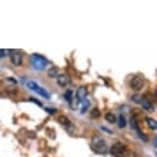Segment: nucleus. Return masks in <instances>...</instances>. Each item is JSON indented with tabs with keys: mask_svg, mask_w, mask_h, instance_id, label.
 Listing matches in <instances>:
<instances>
[{
	"mask_svg": "<svg viewBox=\"0 0 157 157\" xmlns=\"http://www.w3.org/2000/svg\"><path fill=\"white\" fill-rule=\"evenodd\" d=\"M92 147L94 152H97L99 154H107L108 152H110V149L107 147V144H106V141H104V139H102V137H97V136H94L92 140Z\"/></svg>",
	"mask_w": 157,
	"mask_h": 157,
	"instance_id": "obj_1",
	"label": "nucleus"
},
{
	"mask_svg": "<svg viewBox=\"0 0 157 157\" xmlns=\"http://www.w3.org/2000/svg\"><path fill=\"white\" fill-rule=\"evenodd\" d=\"M47 66V60L40 54H33L32 56V67L34 70H43Z\"/></svg>",
	"mask_w": 157,
	"mask_h": 157,
	"instance_id": "obj_2",
	"label": "nucleus"
},
{
	"mask_svg": "<svg viewBox=\"0 0 157 157\" xmlns=\"http://www.w3.org/2000/svg\"><path fill=\"white\" fill-rule=\"evenodd\" d=\"M110 153L116 157H124L127 154V149L121 143H114L113 146L110 147Z\"/></svg>",
	"mask_w": 157,
	"mask_h": 157,
	"instance_id": "obj_3",
	"label": "nucleus"
},
{
	"mask_svg": "<svg viewBox=\"0 0 157 157\" xmlns=\"http://www.w3.org/2000/svg\"><path fill=\"white\" fill-rule=\"evenodd\" d=\"M27 87H29L30 90H33V92L39 93V94H40L42 97H44V99H49V97H50V94H49V93L46 92V90H43V89H42V87L39 86V84H36L34 81H29V83H27Z\"/></svg>",
	"mask_w": 157,
	"mask_h": 157,
	"instance_id": "obj_4",
	"label": "nucleus"
},
{
	"mask_svg": "<svg viewBox=\"0 0 157 157\" xmlns=\"http://www.w3.org/2000/svg\"><path fill=\"white\" fill-rule=\"evenodd\" d=\"M130 87L133 90H136V92H139L140 89H143V87H144V80H143V77L134 76L130 80Z\"/></svg>",
	"mask_w": 157,
	"mask_h": 157,
	"instance_id": "obj_5",
	"label": "nucleus"
},
{
	"mask_svg": "<svg viewBox=\"0 0 157 157\" xmlns=\"http://www.w3.org/2000/svg\"><path fill=\"white\" fill-rule=\"evenodd\" d=\"M10 59H11V63L14 66H22V61H23V56L22 53H19V52H13L10 54Z\"/></svg>",
	"mask_w": 157,
	"mask_h": 157,
	"instance_id": "obj_6",
	"label": "nucleus"
},
{
	"mask_svg": "<svg viewBox=\"0 0 157 157\" xmlns=\"http://www.w3.org/2000/svg\"><path fill=\"white\" fill-rule=\"evenodd\" d=\"M57 83H59L60 86H67V84H70V77L67 76V74H59L57 76Z\"/></svg>",
	"mask_w": 157,
	"mask_h": 157,
	"instance_id": "obj_7",
	"label": "nucleus"
},
{
	"mask_svg": "<svg viewBox=\"0 0 157 157\" xmlns=\"http://www.w3.org/2000/svg\"><path fill=\"white\" fill-rule=\"evenodd\" d=\"M76 97L80 100V102H83V100H86L87 97V89L86 87H79L76 92Z\"/></svg>",
	"mask_w": 157,
	"mask_h": 157,
	"instance_id": "obj_8",
	"label": "nucleus"
},
{
	"mask_svg": "<svg viewBox=\"0 0 157 157\" xmlns=\"http://www.w3.org/2000/svg\"><path fill=\"white\" fill-rule=\"evenodd\" d=\"M141 106H143V108H144V110H147V111H153V110H154V106H153L152 102H150V100H147V99H143Z\"/></svg>",
	"mask_w": 157,
	"mask_h": 157,
	"instance_id": "obj_9",
	"label": "nucleus"
},
{
	"mask_svg": "<svg viewBox=\"0 0 157 157\" xmlns=\"http://www.w3.org/2000/svg\"><path fill=\"white\" fill-rule=\"evenodd\" d=\"M146 123H147V126H149V129H152V130H157V121L154 119L149 117Z\"/></svg>",
	"mask_w": 157,
	"mask_h": 157,
	"instance_id": "obj_10",
	"label": "nucleus"
},
{
	"mask_svg": "<svg viewBox=\"0 0 157 157\" xmlns=\"http://www.w3.org/2000/svg\"><path fill=\"white\" fill-rule=\"evenodd\" d=\"M104 119H106V121H108V123H117V117H116L113 113H107L104 116Z\"/></svg>",
	"mask_w": 157,
	"mask_h": 157,
	"instance_id": "obj_11",
	"label": "nucleus"
},
{
	"mask_svg": "<svg viewBox=\"0 0 157 157\" xmlns=\"http://www.w3.org/2000/svg\"><path fill=\"white\" fill-rule=\"evenodd\" d=\"M59 121H60V124L66 126L67 129H69V127L71 126V124H70V121H69V119H67L66 116H60V117H59Z\"/></svg>",
	"mask_w": 157,
	"mask_h": 157,
	"instance_id": "obj_12",
	"label": "nucleus"
},
{
	"mask_svg": "<svg viewBox=\"0 0 157 157\" xmlns=\"http://www.w3.org/2000/svg\"><path fill=\"white\" fill-rule=\"evenodd\" d=\"M117 124H119L120 129L126 127V124H127V123H126V119H124V116H123V114H120V117L117 119Z\"/></svg>",
	"mask_w": 157,
	"mask_h": 157,
	"instance_id": "obj_13",
	"label": "nucleus"
},
{
	"mask_svg": "<svg viewBox=\"0 0 157 157\" xmlns=\"http://www.w3.org/2000/svg\"><path fill=\"white\" fill-rule=\"evenodd\" d=\"M130 126H131V129H133V130H136V133H139V131H140V129H139V124H137V120H136L134 117L130 120Z\"/></svg>",
	"mask_w": 157,
	"mask_h": 157,
	"instance_id": "obj_14",
	"label": "nucleus"
},
{
	"mask_svg": "<svg viewBox=\"0 0 157 157\" xmlns=\"http://www.w3.org/2000/svg\"><path fill=\"white\" fill-rule=\"evenodd\" d=\"M89 106H90L89 100H87V99H86V100H83V102H81V110H80L81 113H86V110L89 108Z\"/></svg>",
	"mask_w": 157,
	"mask_h": 157,
	"instance_id": "obj_15",
	"label": "nucleus"
},
{
	"mask_svg": "<svg viewBox=\"0 0 157 157\" xmlns=\"http://www.w3.org/2000/svg\"><path fill=\"white\" fill-rule=\"evenodd\" d=\"M71 99H73V92H71V90H67V92L64 93V100H66V102H69V103H70V102H71Z\"/></svg>",
	"mask_w": 157,
	"mask_h": 157,
	"instance_id": "obj_16",
	"label": "nucleus"
},
{
	"mask_svg": "<svg viewBox=\"0 0 157 157\" xmlns=\"http://www.w3.org/2000/svg\"><path fill=\"white\" fill-rule=\"evenodd\" d=\"M131 100H133L134 103H137V104H141V102H143V97H141L140 94H134V96L131 97Z\"/></svg>",
	"mask_w": 157,
	"mask_h": 157,
	"instance_id": "obj_17",
	"label": "nucleus"
},
{
	"mask_svg": "<svg viewBox=\"0 0 157 157\" xmlns=\"http://www.w3.org/2000/svg\"><path fill=\"white\" fill-rule=\"evenodd\" d=\"M49 76L50 77H57L59 76V73H57V69H56V67H52V69L49 70Z\"/></svg>",
	"mask_w": 157,
	"mask_h": 157,
	"instance_id": "obj_18",
	"label": "nucleus"
},
{
	"mask_svg": "<svg viewBox=\"0 0 157 157\" xmlns=\"http://www.w3.org/2000/svg\"><path fill=\"white\" fill-rule=\"evenodd\" d=\"M79 102H80V100H79V99H74V97H73V99H71V102H70V107L71 108H76L77 107V106H79Z\"/></svg>",
	"mask_w": 157,
	"mask_h": 157,
	"instance_id": "obj_19",
	"label": "nucleus"
},
{
	"mask_svg": "<svg viewBox=\"0 0 157 157\" xmlns=\"http://www.w3.org/2000/svg\"><path fill=\"white\" fill-rule=\"evenodd\" d=\"M90 116H92L93 119H96V117H99V116H100V111H99L97 108H93L92 113H90Z\"/></svg>",
	"mask_w": 157,
	"mask_h": 157,
	"instance_id": "obj_20",
	"label": "nucleus"
},
{
	"mask_svg": "<svg viewBox=\"0 0 157 157\" xmlns=\"http://www.w3.org/2000/svg\"><path fill=\"white\" fill-rule=\"evenodd\" d=\"M137 134H139V137H140L141 140L147 141V136H146V134H143V133H141V131H139V133H137Z\"/></svg>",
	"mask_w": 157,
	"mask_h": 157,
	"instance_id": "obj_21",
	"label": "nucleus"
},
{
	"mask_svg": "<svg viewBox=\"0 0 157 157\" xmlns=\"http://www.w3.org/2000/svg\"><path fill=\"white\" fill-rule=\"evenodd\" d=\"M46 111H47V113H49V114H54V113H56V108L47 107V108H46Z\"/></svg>",
	"mask_w": 157,
	"mask_h": 157,
	"instance_id": "obj_22",
	"label": "nucleus"
},
{
	"mask_svg": "<svg viewBox=\"0 0 157 157\" xmlns=\"http://www.w3.org/2000/svg\"><path fill=\"white\" fill-rule=\"evenodd\" d=\"M100 129H102V130H103V131H106V133H108V134H111V133H113V131H111V130H108L107 127H103V126H102Z\"/></svg>",
	"mask_w": 157,
	"mask_h": 157,
	"instance_id": "obj_23",
	"label": "nucleus"
},
{
	"mask_svg": "<svg viewBox=\"0 0 157 157\" xmlns=\"http://www.w3.org/2000/svg\"><path fill=\"white\" fill-rule=\"evenodd\" d=\"M154 143H156V144H154V146H156V147H157V139H156V140H154Z\"/></svg>",
	"mask_w": 157,
	"mask_h": 157,
	"instance_id": "obj_24",
	"label": "nucleus"
},
{
	"mask_svg": "<svg viewBox=\"0 0 157 157\" xmlns=\"http://www.w3.org/2000/svg\"><path fill=\"white\" fill-rule=\"evenodd\" d=\"M156 96H157V90H156Z\"/></svg>",
	"mask_w": 157,
	"mask_h": 157,
	"instance_id": "obj_25",
	"label": "nucleus"
}]
</instances>
